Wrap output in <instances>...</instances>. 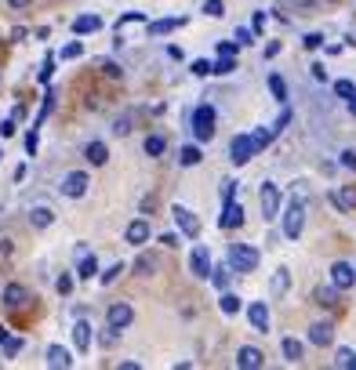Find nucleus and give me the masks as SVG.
Wrapping results in <instances>:
<instances>
[{
  "label": "nucleus",
  "instance_id": "obj_12",
  "mask_svg": "<svg viewBox=\"0 0 356 370\" xmlns=\"http://www.w3.org/2000/svg\"><path fill=\"white\" fill-rule=\"evenodd\" d=\"M262 363H266V356H262V352H258L254 345L236 348V367H240V370H258Z\"/></svg>",
  "mask_w": 356,
  "mask_h": 370
},
{
  "label": "nucleus",
  "instance_id": "obj_32",
  "mask_svg": "<svg viewBox=\"0 0 356 370\" xmlns=\"http://www.w3.org/2000/svg\"><path fill=\"white\" fill-rule=\"evenodd\" d=\"M218 309H222L225 316L240 312V298H236V294H229V291H222V298H218Z\"/></svg>",
  "mask_w": 356,
  "mask_h": 370
},
{
  "label": "nucleus",
  "instance_id": "obj_49",
  "mask_svg": "<svg viewBox=\"0 0 356 370\" xmlns=\"http://www.w3.org/2000/svg\"><path fill=\"white\" fill-rule=\"evenodd\" d=\"M251 33L262 37L266 33V11H254V22H251Z\"/></svg>",
  "mask_w": 356,
  "mask_h": 370
},
{
  "label": "nucleus",
  "instance_id": "obj_55",
  "mask_svg": "<svg viewBox=\"0 0 356 370\" xmlns=\"http://www.w3.org/2000/svg\"><path fill=\"white\" fill-rule=\"evenodd\" d=\"M218 55H236V40H218Z\"/></svg>",
  "mask_w": 356,
  "mask_h": 370
},
{
  "label": "nucleus",
  "instance_id": "obj_58",
  "mask_svg": "<svg viewBox=\"0 0 356 370\" xmlns=\"http://www.w3.org/2000/svg\"><path fill=\"white\" fill-rule=\"evenodd\" d=\"M160 244H164V247H178V236H175V233H164V236H160Z\"/></svg>",
  "mask_w": 356,
  "mask_h": 370
},
{
  "label": "nucleus",
  "instance_id": "obj_53",
  "mask_svg": "<svg viewBox=\"0 0 356 370\" xmlns=\"http://www.w3.org/2000/svg\"><path fill=\"white\" fill-rule=\"evenodd\" d=\"M102 73H106V76H113V80H117V76H124V69L117 66V62H102Z\"/></svg>",
  "mask_w": 356,
  "mask_h": 370
},
{
  "label": "nucleus",
  "instance_id": "obj_19",
  "mask_svg": "<svg viewBox=\"0 0 356 370\" xmlns=\"http://www.w3.org/2000/svg\"><path fill=\"white\" fill-rule=\"evenodd\" d=\"M76 276L80 280H91V276H99V258H95L91 251H84V254H76Z\"/></svg>",
  "mask_w": 356,
  "mask_h": 370
},
{
  "label": "nucleus",
  "instance_id": "obj_47",
  "mask_svg": "<svg viewBox=\"0 0 356 370\" xmlns=\"http://www.w3.org/2000/svg\"><path fill=\"white\" fill-rule=\"evenodd\" d=\"M55 291H58V294H70V291H73V276H70V272H62V276L55 280Z\"/></svg>",
  "mask_w": 356,
  "mask_h": 370
},
{
  "label": "nucleus",
  "instance_id": "obj_25",
  "mask_svg": "<svg viewBox=\"0 0 356 370\" xmlns=\"http://www.w3.org/2000/svg\"><path fill=\"white\" fill-rule=\"evenodd\" d=\"M280 352H284V360H287V363H298V360L305 356L302 342H295V337H284V342H280Z\"/></svg>",
  "mask_w": 356,
  "mask_h": 370
},
{
  "label": "nucleus",
  "instance_id": "obj_23",
  "mask_svg": "<svg viewBox=\"0 0 356 370\" xmlns=\"http://www.w3.org/2000/svg\"><path fill=\"white\" fill-rule=\"evenodd\" d=\"M309 342L320 345V348L331 345V342H334V327H331V323H313V327H309Z\"/></svg>",
  "mask_w": 356,
  "mask_h": 370
},
{
  "label": "nucleus",
  "instance_id": "obj_13",
  "mask_svg": "<svg viewBox=\"0 0 356 370\" xmlns=\"http://www.w3.org/2000/svg\"><path fill=\"white\" fill-rule=\"evenodd\" d=\"M0 301H4L8 309H22V305L29 301V291H26L22 283H8V287H4V294H0Z\"/></svg>",
  "mask_w": 356,
  "mask_h": 370
},
{
  "label": "nucleus",
  "instance_id": "obj_50",
  "mask_svg": "<svg viewBox=\"0 0 356 370\" xmlns=\"http://www.w3.org/2000/svg\"><path fill=\"white\" fill-rule=\"evenodd\" d=\"M37 146H40V135H37V127H33V131L26 135V153H29V156H37Z\"/></svg>",
  "mask_w": 356,
  "mask_h": 370
},
{
  "label": "nucleus",
  "instance_id": "obj_36",
  "mask_svg": "<svg viewBox=\"0 0 356 370\" xmlns=\"http://www.w3.org/2000/svg\"><path fill=\"white\" fill-rule=\"evenodd\" d=\"M0 345H4V356H8V360H15V356H19V352L26 348V342H22V337H11V334H8Z\"/></svg>",
  "mask_w": 356,
  "mask_h": 370
},
{
  "label": "nucleus",
  "instance_id": "obj_10",
  "mask_svg": "<svg viewBox=\"0 0 356 370\" xmlns=\"http://www.w3.org/2000/svg\"><path fill=\"white\" fill-rule=\"evenodd\" d=\"M149 236H153V229H149V221H145V218H135V221L124 229V239H127V244H131V247L149 244Z\"/></svg>",
  "mask_w": 356,
  "mask_h": 370
},
{
  "label": "nucleus",
  "instance_id": "obj_6",
  "mask_svg": "<svg viewBox=\"0 0 356 370\" xmlns=\"http://www.w3.org/2000/svg\"><path fill=\"white\" fill-rule=\"evenodd\" d=\"M131 319H135V309L127 301H113L109 312H106V323L113 330H127V327H131Z\"/></svg>",
  "mask_w": 356,
  "mask_h": 370
},
{
  "label": "nucleus",
  "instance_id": "obj_9",
  "mask_svg": "<svg viewBox=\"0 0 356 370\" xmlns=\"http://www.w3.org/2000/svg\"><path fill=\"white\" fill-rule=\"evenodd\" d=\"M211 251H207V247H193V254H189V272H193V276H197V280H207V272H211Z\"/></svg>",
  "mask_w": 356,
  "mask_h": 370
},
{
  "label": "nucleus",
  "instance_id": "obj_2",
  "mask_svg": "<svg viewBox=\"0 0 356 370\" xmlns=\"http://www.w3.org/2000/svg\"><path fill=\"white\" fill-rule=\"evenodd\" d=\"M302 225H305V203L298 196H291V203L284 207V236L287 239H298L302 236Z\"/></svg>",
  "mask_w": 356,
  "mask_h": 370
},
{
  "label": "nucleus",
  "instance_id": "obj_62",
  "mask_svg": "<svg viewBox=\"0 0 356 370\" xmlns=\"http://www.w3.org/2000/svg\"><path fill=\"white\" fill-rule=\"evenodd\" d=\"M0 156H4V153H0Z\"/></svg>",
  "mask_w": 356,
  "mask_h": 370
},
{
  "label": "nucleus",
  "instance_id": "obj_35",
  "mask_svg": "<svg viewBox=\"0 0 356 370\" xmlns=\"http://www.w3.org/2000/svg\"><path fill=\"white\" fill-rule=\"evenodd\" d=\"M131 22H149V15H145V11H124L120 19H117V33H120L124 26H131Z\"/></svg>",
  "mask_w": 356,
  "mask_h": 370
},
{
  "label": "nucleus",
  "instance_id": "obj_38",
  "mask_svg": "<svg viewBox=\"0 0 356 370\" xmlns=\"http://www.w3.org/2000/svg\"><path fill=\"white\" fill-rule=\"evenodd\" d=\"M124 269H127L124 262H117V265H109V269L102 272V276H99V283H102V287H109V283H117V276H120V272H124Z\"/></svg>",
  "mask_w": 356,
  "mask_h": 370
},
{
  "label": "nucleus",
  "instance_id": "obj_52",
  "mask_svg": "<svg viewBox=\"0 0 356 370\" xmlns=\"http://www.w3.org/2000/svg\"><path fill=\"white\" fill-rule=\"evenodd\" d=\"M302 44L309 47V51H320V47H323V33H309V37H305Z\"/></svg>",
  "mask_w": 356,
  "mask_h": 370
},
{
  "label": "nucleus",
  "instance_id": "obj_31",
  "mask_svg": "<svg viewBox=\"0 0 356 370\" xmlns=\"http://www.w3.org/2000/svg\"><path fill=\"white\" fill-rule=\"evenodd\" d=\"M334 367H338V370H356V352H353V348H338Z\"/></svg>",
  "mask_w": 356,
  "mask_h": 370
},
{
  "label": "nucleus",
  "instance_id": "obj_1",
  "mask_svg": "<svg viewBox=\"0 0 356 370\" xmlns=\"http://www.w3.org/2000/svg\"><path fill=\"white\" fill-rule=\"evenodd\" d=\"M189 124H193V138L197 142H211L215 138V109L211 106H197Z\"/></svg>",
  "mask_w": 356,
  "mask_h": 370
},
{
  "label": "nucleus",
  "instance_id": "obj_17",
  "mask_svg": "<svg viewBox=\"0 0 356 370\" xmlns=\"http://www.w3.org/2000/svg\"><path fill=\"white\" fill-rule=\"evenodd\" d=\"M218 225H222V229H233V225H244V207H240V203H233V200H225V211H222Z\"/></svg>",
  "mask_w": 356,
  "mask_h": 370
},
{
  "label": "nucleus",
  "instance_id": "obj_41",
  "mask_svg": "<svg viewBox=\"0 0 356 370\" xmlns=\"http://www.w3.org/2000/svg\"><path fill=\"white\" fill-rule=\"evenodd\" d=\"M51 73H55V55H47L44 66H40V73H37V80H40V84H47V80H51Z\"/></svg>",
  "mask_w": 356,
  "mask_h": 370
},
{
  "label": "nucleus",
  "instance_id": "obj_16",
  "mask_svg": "<svg viewBox=\"0 0 356 370\" xmlns=\"http://www.w3.org/2000/svg\"><path fill=\"white\" fill-rule=\"evenodd\" d=\"M91 337H95L91 323H88V319H76V323H73V342H76V352H88V348H91Z\"/></svg>",
  "mask_w": 356,
  "mask_h": 370
},
{
  "label": "nucleus",
  "instance_id": "obj_60",
  "mask_svg": "<svg viewBox=\"0 0 356 370\" xmlns=\"http://www.w3.org/2000/svg\"><path fill=\"white\" fill-rule=\"evenodd\" d=\"M346 106H349V112H353V117H356V91L349 94V99H346Z\"/></svg>",
  "mask_w": 356,
  "mask_h": 370
},
{
  "label": "nucleus",
  "instance_id": "obj_40",
  "mask_svg": "<svg viewBox=\"0 0 356 370\" xmlns=\"http://www.w3.org/2000/svg\"><path fill=\"white\" fill-rule=\"evenodd\" d=\"M80 55H84V44H80V40H73V44H66V47H62V51H58V58H80Z\"/></svg>",
  "mask_w": 356,
  "mask_h": 370
},
{
  "label": "nucleus",
  "instance_id": "obj_30",
  "mask_svg": "<svg viewBox=\"0 0 356 370\" xmlns=\"http://www.w3.org/2000/svg\"><path fill=\"white\" fill-rule=\"evenodd\" d=\"M164 149H168L164 135H149V138H145V156H164Z\"/></svg>",
  "mask_w": 356,
  "mask_h": 370
},
{
  "label": "nucleus",
  "instance_id": "obj_7",
  "mask_svg": "<svg viewBox=\"0 0 356 370\" xmlns=\"http://www.w3.org/2000/svg\"><path fill=\"white\" fill-rule=\"evenodd\" d=\"M258 203H262V218L273 221V218H280V192L273 182L262 185V192H258Z\"/></svg>",
  "mask_w": 356,
  "mask_h": 370
},
{
  "label": "nucleus",
  "instance_id": "obj_34",
  "mask_svg": "<svg viewBox=\"0 0 356 370\" xmlns=\"http://www.w3.org/2000/svg\"><path fill=\"white\" fill-rule=\"evenodd\" d=\"M273 138H277V135H273V127H258V131L251 135V142H254V149H258V153H262Z\"/></svg>",
  "mask_w": 356,
  "mask_h": 370
},
{
  "label": "nucleus",
  "instance_id": "obj_29",
  "mask_svg": "<svg viewBox=\"0 0 356 370\" xmlns=\"http://www.w3.org/2000/svg\"><path fill=\"white\" fill-rule=\"evenodd\" d=\"M269 91H273V99H277V102H287V84H284L280 73H269Z\"/></svg>",
  "mask_w": 356,
  "mask_h": 370
},
{
  "label": "nucleus",
  "instance_id": "obj_4",
  "mask_svg": "<svg viewBox=\"0 0 356 370\" xmlns=\"http://www.w3.org/2000/svg\"><path fill=\"white\" fill-rule=\"evenodd\" d=\"M171 218H175V225H178V233H182L186 239H197L200 236V218L189 211V207H182V203H175L171 207Z\"/></svg>",
  "mask_w": 356,
  "mask_h": 370
},
{
  "label": "nucleus",
  "instance_id": "obj_56",
  "mask_svg": "<svg viewBox=\"0 0 356 370\" xmlns=\"http://www.w3.org/2000/svg\"><path fill=\"white\" fill-rule=\"evenodd\" d=\"M0 135H4V138H11V135H15V117H8L4 124H0Z\"/></svg>",
  "mask_w": 356,
  "mask_h": 370
},
{
  "label": "nucleus",
  "instance_id": "obj_18",
  "mask_svg": "<svg viewBox=\"0 0 356 370\" xmlns=\"http://www.w3.org/2000/svg\"><path fill=\"white\" fill-rule=\"evenodd\" d=\"M99 29H102V19H99V15H80V19H73V33H76V37L99 33Z\"/></svg>",
  "mask_w": 356,
  "mask_h": 370
},
{
  "label": "nucleus",
  "instance_id": "obj_46",
  "mask_svg": "<svg viewBox=\"0 0 356 370\" xmlns=\"http://www.w3.org/2000/svg\"><path fill=\"white\" fill-rule=\"evenodd\" d=\"M353 91H356V87H353V80H334V94H338V99H349Z\"/></svg>",
  "mask_w": 356,
  "mask_h": 370
},
{
  "label": "nucleus",
  "instance_id": "obj_54",
  "mask_svg": "<svg viewBox=\"0 0 356 370\" xmlns=\"http://www.w3.org/2000/svg\"><path fill=\"white\" fill-rule=\"evenodd\" d=\"M309 73H313V80H320V84H323V80H327V69H323V62H313V66H309Z\"/></svg>",
  "mask_w": 356,
  "mask_h": 370
},
{
  "label": "nucleus",
  "instance_id": "obj_48",
  "mask_svg": "<svg viewBox=\"0 0 356 370\" xmlns=\"http://www.w3.org/2000/svg\"><path fill=\"white\" fill-rule=\"evenodd\" d=\"M291 120H295V112H291V109H284L280 117H277V124H273V135H280V131H284V127H287Z\"/></svg>",
  "mask_w": 356,
  "mask_h": 370
},
{
  "label": "nucleus",
  "instance_id": "obj_44",
  "mask_svg": "<svg viewBox=\"0 0 356 370\" xmlns=\"http://www.w3.org/2000/svg\"><path fill=\"white\" fill-rule=\"evenodd\" d=\"M233 40H236V47H248V44H254V33H251V29L240 26L236 33H233Z\"/></svg>",
  "mask_w": 356,
  "mask_h": 370
},
{
  "label": "nucleus",
  "instance_id": "obj_5",
  "mask_svg": "<svg viewBox=\"0 0 356 370\" xmlns=\"http://www.w3.org/2000/svg\"><path fill=\"white\" fill-rule=\"evenodd\" d=\"M88 185H91V178H88L84 171H70L66 178H62L58 192H62V196H70V200H80V196L88 192Z\"/></svg>",
  "mask_w": 356,
  "mask_h": 370
},
{
  "label": "nucleus",
  "instance_id": "obj_42",
  "mask_svg": "<svg viewBox=\"0 0 356 370\" xmlns=\"http://www.w3.org/2000/svg\"><path fill=\"white\" fill-rule=\"evenodd\" d=\"M204 15H211V19H222V15H225V4H222V0H204Z\"/></svg>",
  "mask_w": 356,
  "mask_h": 370
},
{
  "label": "nucleus",
  "instance_id": "obj_11",
  "mask_svg": "<svg viewBox=\"0 0 356 370\" xmlns=\"http://www.w3.org/2000/svg\"><path fill=\"white\" fill-rule=\"evenodd\" d=\"M356 283V269L349 262H334L331 265V287H338V291H349V287Z\"/></svg>",
  "mask_w": 356,
  "mask_h": 370
},
{
  "label": "nucleus",
  "instance_id": "obj_21",
  "mask_svg": "<svg viewBox=\"0 0 356 370\" xmlns=\"http://www.w3.org/2000/svg\"><path fill=\"white\" fill-rule=\"evenodd\" d=\"M84 156H88V164H91V167H102L106 160H109L106 142H88V146H84Z\"/></svg>",
  "mask_w": 356,
  "mask_h": 370
},
{
  "label": "nucleus",
  "instance_id": "obj_61",
  "mask_svg": "<svg viewBox=\"0 0 356 370\" xmlns=\"http://www.w3.org/2000/svg\"><path fill=\"white\" fill-rule=\"evenodd\" d=\"M4 337H8V327H4V323H0V342H4Z\"/></svg>",
  "mask_w": 356,
  "mask_h": 370
},
{
  "label": "nucleus",
  "instance_id": "obj_37",
  "mask_svg": "<svg viewBox=\"0 0 356 370\" xmlns=\"http://www.w3.org/2000/svg\"><path fill=\"white\" fill-rule=\"evenodd\" d=\"M153 269H156V258H153V254H142V258L135 262V272H138V276H153Z\"/></svg>",
  "mask_w": 356,
  "mask_h": 370
},
{
  "label": "nucleus",
  "instance_id": "obj_15",
  "mask_svg": "<svg viewBox=\"0 0 356 370\" xmlns=\"http://www.w3.org/2000/svg\"><path fill=\"white\" fill-rule=\"evenodd\" d=\"M47 367H51V370H66V367H73L70 348H62V345H47Z\"/></svg>",
  "mask_w": 356,
  "mask_h": 370
},
{
  "label": "nucleus",
  "instance_id": "obj_39",
  "mask_svg": "<svg viewBox=\"0 0 356 370\" xmlns=\"http://www.w3.org/2000/svg\"><path fill=\"white\" fill-rule=\"evenodd\" d=\"M287 269H277V272H273V294H284L287 291Z\"/></svg>",
  "mask_w": 356,
  "mask_h": 370
},
{
  "label": "nucleus",
  "instance_id": "obj_27",
  "mask_svg": "<svg viewBox=\"0 0 356 370\" xmlns=\"http://www.w3.org/2000/svg\"><path fill=\"white\" fill-rule=\"evenodd\" d=\"M178 164H182V167H197L200 164V146H182V149H178Z\"/></svg>",
  "mask_w": 356,
  "mask_h": 370
},
{
  "label": "nucleus",
  "instance_id": "obj_43",
  "mask_svg": "<svg viewBox=\"0 0 356 370\" xmlns=\"http://www.w3.org/2000/svg\"><path fill=\"white\" fill-rule=\"evenodd\" d=\"M113 135H131V117H127V112H124V117H117V124H113Z\"/></svg>",
  "mask_w": 356,
  "mask_h": 370
},
{
  "label": "nucleus",
  "instance_id": "obj_14",
  "mask_svg": "<svg viewBox=\"0 0 356 370\" xmlns=\"http://www.w3.org/2000/svg\"><path fill=\"white\" fill-rule=\"evenodd\" d=\"M248 319H251V327H254L258 334H266V330H269V309H266V301H251Z\"/></svg>",
  "mask_w": 356,
  "mask_h": 370
},
{
  "label": "nucleus",
  "instance_id": "obj_51",
  "mask_svg": "<svg viewBox=\"0 0 356 370\" xmlns=\"http://www.w3.org/2000/svg\"><path fill=\"white\" fill-rule=\"evenodd\" d=\"M338 164H342L346 171H353V174H356V153H353V149H346V153H342V160H338Z\"/></svg>",
  "mask_w": 356,
  "mask_h": 370
},
{
  "label": "nucleus",
  "instance_id": "obj_33",
  "mask_svg": "<svg viewBox=\"0 0 356 370\" xmlns=\"http://www.w3.org/2000/svg\"><path fill=\"white\" fill-rule=\"evenodd\" d=\"M316 305L334 309V305H338V287H320V291H316Z\"/></svg>",
  "mask_w": 356,
  "mask_h": 370
},
{
  "label": "nucleus",
  "instance_id": "obj_28",
  "mask_svg": "<svg viewBox=\"0 0 356 370\" xmlns=\"http://www.w3.org/2000/svg\"><path fill=\"white\" fill-rule=\"evenodd\" d=\"M211 73H218V76H229V73H236V55H218V62L211 66Z\"/></svg>",
  "mask_w": 356,
  "mask_h": 370
},
{
  "label": "nucleus",
  "instance_id": "obj_45",
  "mask_svg": "<svg viewBox=\"0 0 356 370\" xmlns=\"http://www.w3.org/2000/svg\"><path fill=\"white\" fill-rule=\"evenodd\" d=\"M211 66H215V62H207V58H197V62H193V76H207V73H211Z\"/></svg>",
  "mask_w": 356,
  "mask_h": 370
},
{
  "label": "nucleus",
  "instance_id": "obj_26",
  "mask_svg": "<svg viewBox=\"0 0 356 370\" xmlns=\"http://www.w3.org/2000/svg\"><path fill=\"white\" fill-rule=\"evenodd\" d=\"M229 265H211V272H207V280H211L215 287H218V291H225V287H229Z\"/></svg>",
  "mask_w": 356,
  "mask_h": 370
},
{
  "label": "nucleus",
  "instance_id": "obj_3",
  "mask_svg": "<svg viewBox=\"0 0 356 370\" xmlns=\"http://www.w3.org/2000/svg\"><path fill=\"white\" fill-rule=\"evenodd\" d=\"M225 265L236 269V272H254L258 269V251L251 244H233L229 247V262H225Z\"/></svg>",
  "mask_w": 356,
  "mask_h": 370
},
{
  "label": "nucleus",
  "instance_id": "obj_22",
  "mask_svg": "<svg viewBox=\"0 0 356 370\" xmlns=\"http://www.w3.org/2000/svg\"><path fill=\"white\" fill-rule=\"evenodd\" d=\"M29 225H33V229H47V225H55V211L51 207H33V211H29Z\"/></svg>",
  "mask_w": 356,
  "mask_h": 370
},
{
  "label": "nucleus",
  "instance_id": "obj_59",
  "mask_svg": "<svg viewBox=\"0 0 356 370\" xmlns=\"http://www.w3.org/2000/svg\"><path fill=\"white\" fill-rule=\"evenodd\" d=\"M8 4H11L15 11H19V8H29V4H33V0H8Z\"/></svg>",
  "mask_w": 356,
  "mask_h": 370
},
{
  "label": "nucleus",
  "instance_id": "obj_24",
  "mask_svg": "<svg viewBox=\"0 0 356 370\" xmlns=\"http://www.w3.org/2000/svg\"><path fill=\"white\" fill-rule=\"evenodd\" d=\"M331 200L338 203V211H353V207H356V189H353V185H342V189L331 192Z\"/></svg>",
  "mask_w": 356,
  "mask_h": 370
},
{
  "label": "nucleus",
  "instance_id": "obj_8",
  "mask_svg": "<svg viewBox=\"0 0 356 370\" xmlns=\"http://www.w3.org/2000/svg\"><path fill=\"white\" fill-rule=\"evenodd\" d=\"M251 156H258V149H254L251 135H236V138H233V146H229V160H233L236 167H244Z\"/></svg>",
  "mask_w": 356,
  "mask_h": 370
},
{
  "label": "nucleus",
  "instance_id": "obj_57",
  "mask_svg": "<svg viewBox=\"0 0 356 370\" xmlns=\"http://www.w3.org/2000/svg\"><path fill=\"white\" fill-rule=\"evenodd\" d=\"M233 192H236V182H222V200H233Z\"/></svg>",
  "mask_w": 356,
  "mask_h": 370
},
{
  "label": "nucleus",
  "instance_id": "obj_20",
  "mask_svg": "<svg viewBox=\"0 0 356 370\" xmlns=\"http://www.w3.org/2000/svg\"><path fill=\"white\" fill-rule=\"evenodd\" d=\"M178 26H186V19L178 15V19H160V22H145V33L149 37H164V33H171V29H178Z\"/></svg>",
  "mask_w": 356,
  "mask_h": 370
}]
</instances>
